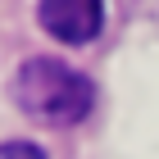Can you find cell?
Returning <instances> with one entry per match:
<instances>
[{
    "mask_svg": "<svg viewBox=\"0 0 159 159\" xmlns=\"http://www.w3.org/2000/svg\"><path fill=\"white\" fill-rule=\"evenodd\" d=\"M37 18L55 41L86 46L105 27V0H37Z\"/></svg>",
    "mask_w": 159,
    "mask_h": 159,
    "instance_id": "2",
    "label": "cell"
},
{
    "mask_svg": "<svg viewBox=\"0 0 159 159\" xmlns=\"http://www.w3.org/2000/svg\"><path fill=\"white\" fill-rule=\"evenodd\" d=\"M0 159H46V155H41L32 141H5V146H0Z\"/></svg>",
    "mask_w": 159,
    "mask_h": 159,
    "instance_id": "3",
    "label": "cell"
},
{
    "mask_svg": "<svg viewBox=\"0 0 159 159\" xmlns=\"http://www.w3.org/2000/svg\"><path fill=\"white\" fill-rule=\"evenodd\" d=\"M14 100L41 127H77L96 105V86L73 64L37 55L14 73Z\"/></svg>",
    "mask_w": 159,
    "mask_h": 159,
    "instance_id": "1",
    "label": "cell"
}]
</instances>
